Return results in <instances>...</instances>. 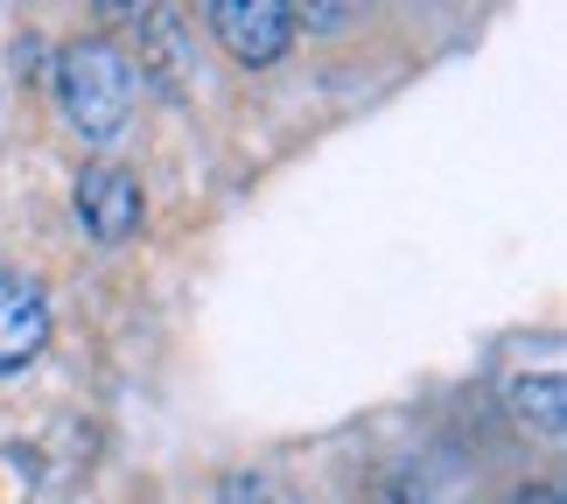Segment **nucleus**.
I'll list each match as a JSON object with an SVG mask.
<instances>
[{
    "label": "nucleus",
    "mask_w": 567,
    "mask_h": 504,
    "mask_svg": "<svg viewBox=\"0 0 567 504\" xmlns=\"http://www.w3.org/2000/svg\"><path fill=\"white\" fill-rule=\"evenodd\" d=\"M512 413L539 434H560L567 428V392H560V371H539V379H512Z\"/></svg>",
    "instance_id": "5"
},
{
    "label": "nucleus",
    "mask_w": 567,
    "mask_h": 504,
    "mask_svg": "<svg viewBox=\"0 0 567 504\" xmlns=\"http://www.w3.org/2000/svg\"><path fill=\"white\" fill-rule=\"evenodd\" d=\"M42 343H50V301L29 274L0 267V379L29 371L42 358Z\"/></svg>",
    "instance_id": "4"
},
{
    "label": "nucleus",
    "mask_w": 567,
    "mask_h": 504,
    "mask_svg": "<svg viewBox=\"0 0 567 504\" xmlns=\"http://www.w3.org/2000/svg\"><path fill=\"white\" fill-rule=\"evenodd\" d=\"M56 105L78 126V141H120L126 113H134V63H126L105 35H84L56 56Z\"/></svg>",
    "instance_id": "1"
},
{
    "label": "nucleus",
    "mask_w": 567,
    "mask_h": 504,
    "mask_svg": "<svg viewBox=\"0 0 567 504\" xmlns=\"http://www.w3.org/2000/svg\"><path fill=\"white\" fill-rule=\"evenodd\" d=\"M518 504H560V491H554V484H539V491H526Z\"/></svg>",
    "instance_id": "8"
},
{
    "label": "nucleus",
    "mask_w": 567,
    "mask_h": 504,
    "mask_svg": "<svg viewBox=\"0 0 567 504\" xmlns=\"http://www.w3.org/2000/svg\"><path fill=\"white\" fill-rule=\"evenodd\" d=\"M295 29H343L351 21V8H288Z\"/></svg>",
    "instance_id": "7"
},
{
    "label": "nucleus",
    "mask_w": 567,
    "mask_h": 504,
    "mask_svg": "<svg viewBox=\"0 0 567 504\" xmlns=\"http://www.w3.org/2000/svg\"><path fill=\"white\" fill-rule=\"evenodd\" d=\"M217 504H301V497L280 491L274 476H259V470H231V476H217Z\"/></svg>",
    "instance_id": "6"
},
{
    "label": "nucleus",
    "mask_w": 567,
    "mask_h": 504,
    "mask_svg": "<svg viewBox=\"0 0 567 504\" xmlns=\"http://www.w3.org/2000/svg\"><path fill=\"white\" fill-rule=\"evenodd\" d=\"M210 35L225 42L238 63L259 71V63H280V50L295 42V21H288L280 0H217V8H210Z\"/></svg>",
    "instance_id": "3"
},
{
    "label": "nucleus",
    "mask_w": 567,
    "mask_h": 504,
    "mask_svg": "<svg viewBox=\"0 0 567 504\" xmlns=\"http://www.w3.org/2000/svg\"><path fill=\"white\" fill-rule=\"evenodd\" d=\"M78 225L99 238V246H126L141 232V175L120 168V162H99L78 175Z\"/></svg>",
    "instance_id": "2"
}]
</instances>
